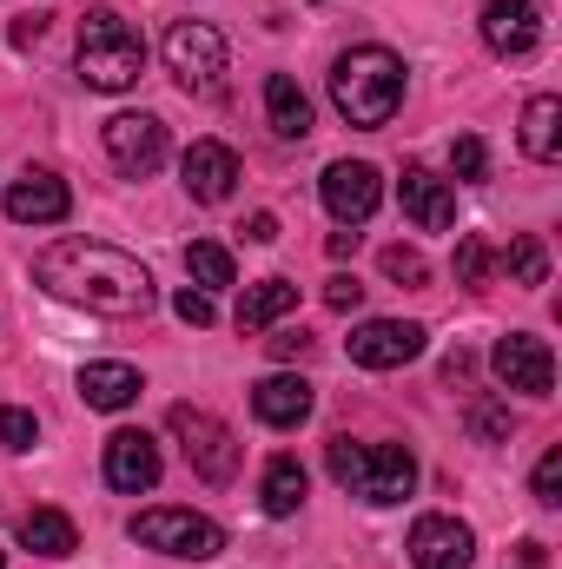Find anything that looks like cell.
<instances>
[{
  "mask_svg": "<svg viewBox=\"0 0 562 569\" xmlns=\"http://www.w3.org/2000/svg\"><path fill=\"white\" fill-rule=\"evenodd\" d=\"M318 199H324V212L338 226H364L378 212V199H384V179H378L371 159H331L324 179H318Z\"/></svg>",
  "mask_w": 562,
  "mask_h": 569,
  "instance_id": "cell-8",
  "label": "cell"
},
{
  "mask_svg": "<svg viewBox=\"0 0 562 569\" xmlns=\"http://www.w3.org/2000/svg\"><path fill=\"white\" fill-rule=\"evenodd\" d=\"M265 120H272L279 140H304L311 133V100H304V87L291 73H272L265 80Z\"/></svg>",
  "mask_w": 562,
  "mask_h": 569,
  "instance_id": "cell-22",
  "label": "cell"
},
{
  "mask_svg": "<svg viewBox=\"0 0 562 569\" xmlns=\"http://www.w3.org/2000/svg\"><path fill=\"white\" fill-rule=\"evenodd\" d=\"M418 351L423 325H411V318H364L351 331V365H364V371H404Z\"/></svg>",
  "mask_w": 562,
  "mask_h": 569,
  "instance_id": "cell-13",
  "label": "cell"
},
{
  "mask_svg": "<svg viewBox=\"0 0 562 569\" xmlns=\"http://www.w3.org/2000/svg\"><path fill=\"white\" fill-rule=\"evenodd\" d=\"M185 272H192V284H199V291L239 284V272H232V252H225L219 239H192V246H185Z\"/></svg>",
  "mask_w": 562,
  "mask_h": 569,
  "instance_id": "cell-25",
  "label": "cell"
},
{
  "mask_svg": "<svg viewBox=\"0 0 562 569\" xmlns=\"http://www.w3.org/2000/svg\"><path fill=\"white\" fill-rule=\"evenodd\" d=\"M265 345H272V358H284V365H291V358H304V351H311V338H304V331H272V338H265Z\"/></svg>",
  "mask_w": 562,
  "mask_h": 569,
  "instance_id": "cell-35",
  "label": "cell"
},
{
  "mask_svg": "<svg viewBox=\"0 0 562 569\" xmlns=\"http://www.w3.org/2000/svg\"><path fill=\"white\" fill-rule=\"evenodd\" d=\"M490 371L510 391H523V398H550L556 391V351L543 338H530V331H503L496 351H490Z\"/></svg>",
  "mask_w": 562,
  "mask_h": 569,
  "instance_id": "cell-9",
  "label": "cell"
},
{
  "mask_svg": "<svg viewBox=\"0 0 562 569\" xmlns=\"http://www.w3.org/2000/svg\"><path fill=\"white\" fill-rule=\"evenodd\" d=\"M179 186L199 199V206H225L232 186H239V152L225 140H192L179 159Z\"/></svg>",
  "mask_w": 562,
  "mask_h": 569,
  "instance_id": "cell-14",
  "label": "cell"
},
{
  "mask_svg": "<svg viewBox=\"0 0 562 569\" xmlns=\"http://www.w3.org/2000/svg\"><path fill=\"white\" fill-rule=\"evenodd\" d=\"M245 239H252V246H272V239H279V219H272V212H252V219H245Z\"/></svg>",
  "mask_w": 562,
  "mask_h": 569,
  "instance_id": "cell-37",
  "label": "cell"
},
{
  "mask_svg": "<svg viewBox=\"0 0 562 569\" xmlns=\"http://www.w3.org/2000/svg\"><path fill=\"white\" fill-rule=\"evenodd\" d=\"M20 543H27L33 557H73V550H80V530H73L67 510H27V517H20Z\"/></svg>",
  "mask_w": 562,
  "mask_h": 569,
  "instance_id": "cell-23",
  "label": "cell"
},
{
  "mask_svg": "<svg viewBox=\"0 0 562 569\" xmlns=\"http://www.w3.org/2000/svg\"><path fill=\"white\" fill-rule=\"evenodd\" d=\"M398 199H404V219H411L418 232H443V226L456 219V186H450V179H436L430 166H404Z\"/></svg>",
  "mask_w": 562,
  "mask_h": 569,
  "instance_id": "cell-17",
  "label": "cell"
},
{
  "mask_svg": "<svg viewBox=\"0 0 562 569\" xmlns=\"http://www.w3.org/2000/svg\"><path fill=\"white\" fill-rule=\"evenodd\" d=\"M483 47L496 60H530L543 47V7L536 0H483Z\"/></svg>",
  "mask_w": 562,
  "mask_h": 569,
  "instance_id": "cell-11",
  "label": "cell"
},
{
  "mask_svg": "<svg viewBox=\"0 0 562 569\" xmlns=\"http://www.w3.org/2000/svg\"><path fill=\"white\" fill-rule=\"evenodd\" d=\"M159 443L145 437V430H113L107 437V483L120 490V497H145L152 483H159Z\"/></svg>",
  "mask_w": 562,
  "mask_h": 569,
  "instance_id": "cell-16",
  "label": "cell"
},
{
  "mask_svg": "<svg viewBox=\"0 0 562 569\" xmlns=\"http://www.w3.org/2000/svg\"><path fill=\"white\" fill-rule=\"evenodd\" d=\"M225 33L212 27V20H179L172 33H165V73L185 87V93H219V80H225Z\"/></svg>",
  "mask_w": 562,
  "mask_h": 569,
  "instance_id": "cell-7",
  "label": "cell"
},
{
  "mask_svg": "<svg viewBox=\"0 0 562 569\" xmlns=\"http://www.w3.org/2000/svg\"><path fill=\"white\" fill-rule=\"evenodd\" d=\"M311 385L304 378H291V371H272V378H259L252 385V418L265 430H298L304 418H311Z\"/></svg>",
  "mask_w": 562,
  "mask_h": 569,
  "instance_id": "cell-18",
  "label": "cell"
},
{
  "mask_svg": "<svg viewBox=\"0 0 562 569\" xmlns=\"http://www.w3.org/2000/svg\"><path fill=\"white\" fill-rule=\"evenodd\" d=\"M107 159L127 172V179H145L165 166V120L159 113H113L107 120Z\"/></svg>",
  "mask_w": 562,
  "mask_h": 569,
  "instance_id": "cell-12",
  "label": "cell"
},
{
  "mask_svg": "<svg viewBox=\"0 0 562 569\" xmlns=\"http://www.w3.org/2000/svg\"><path fill=\"white\" fill-rule=\"evenodd\" d=\"M384 279L423 284V279H430V266H423V252H411V246H391V252H384Z\"/></svg>",
  "mask_w": 562,
  "mask_h": 569,
  "instance_id": "cell-31",
  "label": "cell"
},
{
  "mask_svg": "<svg viewBox=\"0 0 562 569\" xmlns=\"http://www.w3.org/2000/svg\"><path fill=\"white\" fill-rule=\"evenodd\" d=\"M40 33H47V13H20V20H13V33H7V40H13V47H33V40H40Z\"/></svg>",
  "mask_w": 562,
  "mask_h": 569,
  "instance_id": "cell-36",
  "label": "cell"
},
{
  "mask_svg": "<svg viewBox=\"0 0 562 569\" xmlns=\"http://www.w3.org/2000/svg\"><path fill=\"white\" fill-rule=\"evenodd\" d=\"M133 543L159 550V557H179V563H212L225 550V530L212 517H199V510H140Z\"/></svg>",
  "mask_w": 562,
  "mask_h": 569,
  "instance_id": "cell-6",
  "label": "cell"
},
{
  "mask_svg": "<svg viewBox=\"0 0 562 569\" xmlns=\"http://www.w3.org/2000/svg\"><path fill=\"white\" fill-rule=\"evenodd\" d=\"M33 279L60 305H80L93 318H145L152 298H159V284L140 259L120 252V246H100V239H53L33 259Z\"/></svg>",
  "mask_w": 562,
  "mask_h": 569,
  "instance_id": "cell-1",
  "label": "cell"
},
{
  "mask_svg": "<svg viewBox=\"0 0 562 569\" xmlns=\"http://www.w3.org/2000/svg\"><path fill=\"white\" fill-rule=\"evenodd\" d=\"M450 179H463V186H476V179H490V146L476 140V133H463V140H450Z\"/></svg>",
  "mask_w": 562,
  "mask_h": 569,
  "instance_id": "cell-27",
  "label": "cell"
},
{
  "mask_svg": "<svg viewBox=\"0 0 562 569\" xmlns=\"http://www.w3.org/2000/svg\"><path fill=\"white\" fill-rule=\"evenodd\" d=\"M33 443H40L33 411H20V405H0V450H33Z\"/></svg>",
  "mask_w": 562,
  "mask_h": 569,
  "instance_id": "cell-28",
  "label": "cell"
},
{
  "mask_svg": "<svg viewBox=\"0 0 562 569\" xmlns=\"http://www.w3.org/2000/svg\"><path fill=\"white\" fill-rule=\"evenodd\" d=\"M470 430H476L483 443H503V437H510V411H503V405H470Z\"/></svg>",
  "mask_w": 562,
  "mask_h": 569,
  "instance_id": "cell-33",
  "label": "cell"
},
{
  "mask_svg": "<svg viewBox=\"0 0 562 569\" xmlns=\"http://www.w3.org/2000/svg\"><path fill=\"white\" fill-rule=\"evenodd\" d=\"M67 212H73V192H67V179L47 172V166H27V172L7 186V219H13V226H60Z\"/></svg>",
  "mask_w": 562,
  "mask_h": 569,
  "instance_id": "cell-15",
  "label": "cell"
},
{
  "mask_svg": "<svg viewBox=\"0 0 562 569\" xmlns=\"http://www.w3.org/2000/svg\"><path fill=\"white\" fill-rule=\"evenodd\" d=\"M324 463H331L338 490H351L371 510H391V503H404L418 490V457L404 443H351V437H331L324 443Z\"/></svg>",
  "mask_w": 562,
  "mask_h": 569,
  "instance_id": "cell-3",
  "label": "cell"
},
{
  "mask_svg": "<svg viewBox=\"0 0 562 569\" xmlns=\"http://www.w3.org/2000/svg\"><path fill=\"white\" fill-rule=\"evenodd\" d=\"M516 563H523V569H543V543H536V537H523V543H516Z\"/></svg>",
  "mask_w": 562,
  "mask_h": 569,
  "instance_id": "cell-39",
  "label": "cell"
},
{
  "mask_svg": "<svg viewBox=\"0 0 562 569\" xmlns=\"http://www.w3.org/2000/svg\"><path fill=\"white\" fill-rule=\"evenodd\" d=\"M259 503H265V517H298V510H304V463H298V457H272V463H265Z\"/></svg>",
  "mask_w": 562,
  "mask_h": 569,
  "instance_id": "cell-24",
  "label": "cell"
},
{
  "mask_svg": "<svg viewBox=\"0 0 562 569\" xmlns=\"http://www.w3.org/2000/svg\"><path fill=\"white\" fill-rule=\"evenodd\" d=\"M456 284H470V291L490 284V246H483V239H463V246H456Z\"/></svg>",
  "mask_w": 562,
  "mask_h": 569,
  "instance_id": "cell-29",
  "label": "cell"
},
{
  "mask_svg": "<svg viewBox=\"0 0 562 569\" xmlns=\"http://www.w3.org/2000/svg\"><path fill=\"white\" fill-rule=\"evenodd\" d=\"M331 107L351 127H391L404 107V60L391 47H351L331 60Z\"/></svg>",
  "mask_w": 562,
  "mask_h": 569,
  "instance_id": "cell-2",
  "label": "cell"
},
{
  "mask_svg": "<svg viewBox=\"0 0 562 569\" xmlns=\"http://www.w3.org/2000/svg\"><path fill=\"white\" fill-rule=\"evenodd\" d=\"M0 569H7V550H0Z\"/></svg>",
  "mask_w": 562,
  "mask_h": 569,
  "instance_id": "cell-40",
  "label": "cell"
},
{
  "mask_svg": "<svg viewBox=\"0 0 562 569\" xmlns=\"http://www.w3.org/2000/svg\"><path fill=\"white\" fill-rule=\"evenodd\" d=\"M503 272H510L516 284H550V246H543L536 232L510 239V252H503Z\"/></svg>",
  "mask_w": 562,
  "mask_h": 569,
  "instance_id": "cell-26",
  "label": "cell"
},
{
  "mask_svg": "<svg viewBox=\"0 0 562 569\" xmlns=\"http://www.w3.org/2000/svg\"><path fill=\"white\" fill-rule=\"evenodd\" d=\"M165 430L179 437L185 463H192L205 483H232V477H239V437H232L225 418H212V411H199V405H172V411H165Z\"/></svg>",
  "mask_w": 562,
  "mask_h": 569,
  "instance_id": "cell-5",
  "label": "cell"
},
{
  "mask_svg": "<svg viewBox=\"0 0 562 569\" xmlns=\"http://www.w3.org/2000/svg\"><path fill=\"white\" fill-rule=\"evenodd\" d=\"M530 490H536V503H543V510H556V503H562V450H543V463H536Z\"/></svg>",
  "mask_w": 562,
  "mask_h": 569,
  "instance_id": "cell-30",
  "label": "cell"
},
{
  "mask_svg": "<svg viewBox=\"0 0 562 569\" xmlns=\"http://www.w3.org/2000/svg\"><path fill=\"white\" fill-rule=\"evenodd\" d=\"M324 305H331V311H358V305H364V284H358V279H344V272H338V279L324 284Z\"/></svg>",
  "mask_w": 562,
  "mask_h": 569,
  "instance_id": "cell-34",
  "label": "cell"
},
{
  "mask_svg": "<svg viewBox=\"0 0 562 569\" xmlns=\"http://www.w3.org/2000/svg\"><path fill=\"white\" fill-rule=\"evenodd\" d=\"M284 311H298V284L291 279H259V284H245V298H239V331H272Z\"/></svg>",
  "mask_w": 562,
  "mask_h": 569,
  "instance_id": "cell-21",
  "label": "cell"
},
{
  "mask_svg": "<svg viewBox=\"0 0 562 569\" xmlns=\"http://www.w3.org/2000/svg\"><path fill=\"white\" fill-rule=\"evenodd\" d=\"M172 311H179L185 325H212V318H219V305H212V291H199V284H185V291L172 298Z\"/></svg>",
  "mask_w": 562,
  "mask_h": 569,
  "instance_id": "cell-32",
  "label": "cell"
},
{
  "mask_svg": "<svg viewBox=\"0 0 562 569\" xmlns=\"http://www.w3.org/2000/svg\"><path fill=\"white\" fill-rule=\"evenodd\" d=\"M404 557H411V569H470V563H476V537H470V523H463V517L430 510V517L411 523Z\"/></svg>",
  "mask_w": 562,
  "mask_h": 569,
  "instance_id": "cell-10",
  "label": "cell"
},
{
  "mask_svg": "<svg viewBox=\"0 0 562 569\" xmlns=\"http://www.w3.org/2000/svg\"><path fill=\"white\" fill-rule=\"evenodd\" d=\"M73 60H80V80H87L93 93H127V87H140V73H145V40L127 13L87 7V20H80V53H73Z\"/></svg>",
  "mask_w": 562,
  "mask_h": 569,
  "instance_id": "cell-4",
  "label": "cell"
},
{
  "mask_svg": "<svg viewBox=\"0 0 562 569\" xmlns=\"http://www.w3.org/2000/svg\"><path fill=\"white\" fill-rule=\"evenodd\" d=\"M140 391L145 385H140L133 365H80V398H87V411H127Z\"/></svg>",
  "mask_w": 562,
  "mask_h": 569,
  "instance_id": "cell-19",
  "label": "cell"
},
{
  "mask_svg": "<svg viewBox=\"0 0 562 569\" xmlns=\"http://www.w3.org/2000/svg\"><path fill=\"white\" fill-rule=\"evenodd\" d=\"M470 371H476V358H470V351H450V358H443V378H450V385H463Z\"/></svg>",
  "mask_w": 562,
  "mask_h": 569,
  "instance_id": "cell-38",
  "label": "cell"
},
{
  "mask_svg": "<svg viewBox=\"0 0 562 569\" xmlns=\"http://www.w3.org/2000/svg\"><path fill=\"white\" fill-rule=\"evenodd\" d=\"M523 152L536 159V166H556L562 159V100L556 93H536L530 107H523Z\"/></svg>",
  "mask_w": 562,
  "mask_h": 569,
  "instance_id": "cell-20",
  "label": "cell"
}]
</instances>
